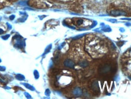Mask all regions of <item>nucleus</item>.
I'll return each instance as SVG.
<instances>
[{"label":"nucleus","mask_w":131,"mask_h":99,"mask_svg":"<svg viewBox=\"0 0 131 99\" xmlns=\"http://www.w3.org/2000/svg\"><path fill=\"white\" fill-rule=\"evenodd\" d=\"M111 14L115 16H119V15H125L126 13L124 12L120 11V10H114L111 12Z\"/></svg>","instance_id":"1"},{"label":"nucleus","mask_w":131,"mask_h":99,"mask_svg":"<svg viewBox=\"0 0 131 99\" xmlns=\"http://www.w3.org/2000/svg\"><path fill=\"white\" fill-rule=\"evenodd\" d=\"M111 70V67L108 65H106L102 67V70L101 71V73H107Z\"/></svg>","instance_id":"2"},{"label":"nucleus","mask_w":131,"mask_h":99,"mask_svg":"<svg viewBox=\"0 0 131 99\" xmlns=\"http://www.w3.org/2000/svg\"><path fill=\"white\" fill-rule=\"evenodd\" d=\"M64 64H65V65L66 66H68V67H72L73 66V63L72 61H70V60H66L65 61Z\"/></svg>","instance_id":"3"},{"label":"nucleus","mask_w":131,"mask_h":99,"mask_svg":"<svg viewBox=\"0 0 131 99\" xmlns=\"http://www.w3.org/2000/svg\"><path fill=\"white\" fill-rule=\"evenodd\" d=\"M92 88L94 91H97L99 89V87H98V84L96 82H95L94 83H93V85H92Z\"/></svg>","instance_id":"4"},{"label":"nucleus","mask_w":131,"mask_h":99,"mask_svg":"<svg viewBox=\"0 0 131 99\" xmlns=\"http://www.w3.org/2000/svg\"><path fill=\"white\" fill-rule=\"evenodd\" d=\"M83 22H84V20L81 19V18H79L76 21L75 24L77 25V26H80V25H81L83 23Z\"/></svg>","instance_id":"5"},{"label":"nucleus","mask_w":131,"mask_h":99,"mask_svg":"<svg viewBox=\"0 0 131 99\" xmlns=\"http://www.w3.org/2000/svg\"><path fill=\"white\" fill-rule=\"evenodd\" d=\"M87 63L86 62V61H84V62H82L81 64V66H83V67H85V66H86L87 65Z\"/></svg>","instance_id":"6"}]
</instances>
